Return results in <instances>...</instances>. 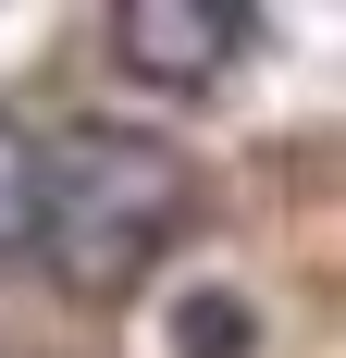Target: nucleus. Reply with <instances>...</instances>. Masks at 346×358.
Segmentation results:
<instances>
[{
    "instance_id": "nucleus-1",
    "label": "nucleus",
    "mask_w": 346,
    "mask_h": 358,
    "mask_svg": "<svg viewBox=\"0 0 346 358\" xmlns=\"http://www.w3.org/2000/svg\"><path fill=\"white\" fill-rule=\"evenodd\" d=\"M198 222V173L186 148L137 136V124H87V136L37 148V259L74 309H124L173 259V235Z\"/></svg>"
},
{
    "instance_id": "nucleus-2",
    "label": "nucleus",
    "mask_w": 346,
    "mask_h": 358,
    "mask_svg": "<svg viewBox=\"0 0 346 358\" xmlns=\"http://www.w3.org/2000/svg\"><path fill=\"white\" fill-rule=\"evenodd\" d=\"M99 37H111V62L137 74V87H210L260 37V13L247 0H111Z\"/></svg>"
},
{
    "instance_id": "nucleus-3",
    "label": "nucleus",
    "mask_w": 346,
    "mask_h": 358,
    "mask_svg": "<svg viewBox=\"0 0 346 358\" xmlns=\"http://www.w3.org/2000/svg\"><path fill=\"white\" fill-rule=\"evenodd\" d=\"M173 358H260V309H247L235 285H198L173 309Z\"/></svg>"
},
{
    "instance_id": "nucleus-4",
    "label": "nucleus",
    "mask_w": 346,
    "mask_h": 358,
    "mask_svg": "<svg viewBox=\"0 0 346 358\" xmlns=\"http://www.w3.org/2000/svg\"><path fill=\"white\" fill-rule=\"evenodd\" d=\"M37 248V136L0 111V259H25Z\"/></svg>"
}]
</instances>
